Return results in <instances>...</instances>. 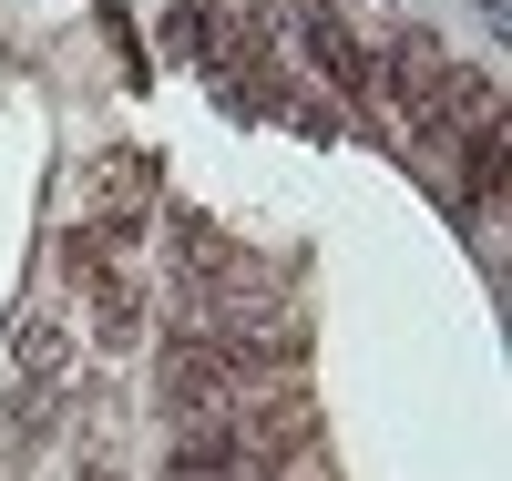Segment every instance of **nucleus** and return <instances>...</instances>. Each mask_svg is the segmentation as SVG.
Wrapping results in <instances>:
<instances>
[{"instance_id":"nucleus-1","label":"nucleus","mask_w":512,"mask_h":481,"mask_svg":"<svg viewBox=\"0 0 512 481\" xmlns=\"http://www.w3.org/2000/svg\"><path fill=\"white\" fill-rule=\"evenodd\" d=\"M154 389H164V410H175V420H226V410L246 400V369H236V348H216L205 328H185V338H164Z\"/></svg>"},{"instance_id":"nucleus-2","label":"nucleus","mask_w":512,"mask_h":481,"mask_svg":"<svg viewBox=\"0 0 512 481\" xmlns=\"http://www.w3.org/2000/svg\"><path fill=\"white\" fill-rule=\"evenodd\" d=\"M441 72H451V52H441L431 31H390V41H379V52H369V82H379V93H390V103H400L410 123L431 113V93H441Z\"/></svg>"},{"instance_id":"nucleus-3","label":"nucleus","mask_w":512,"mask_h":481,"mask_svg":"<svg viewBox=\"0 0 512 481\" xmlns=\"http://www.w3.org/2000/svg\"><path fill=\"white\" fill-rule=\"evenodd\" d=\"M297 41H308L318 82H338V93H369V41L349 31V11H338V0H297Z\"/></svg>"},{"instance_id":"nucleus-4","label":"nucleus","mask_w":512,"mask_h":481,"mask_svg":"<svg viewBox=\"0 0 512 481\" xmlns=\"http://www.w3.org/2000/svg\"><path fill=\"white\" fill-rule=\"evenodd\" d=\"M72 348H82V338H72L52 308H31V318L11 328V379H21V389H62V379H72Z\"/></svg>"},{"instance_id":"nucleus-5","label":"nucleus","mask_w":512,"mask_h":481,"mask_svg":"<svg viewBox=\"0 0 512 481\" xmlns=\"http://www.w3.org/2000/svg\"><path fill=\"white\" fill-rule=\"evenodd\" d=\"M93 205H103V226H134V215L154 205V164H144V154H103Z\"/></svg>"},{"instance_id":"nucleus-6","label":"nucleus","mask_w":512,"mask_h":481,"mask_svg":"<svg viewBox=\"0 0 512 481\" xmlns=\"http://www.w3.org/2000/svg\"><path fill=\"white\" fill-rule=\"evenodd\" d=\"M93 338H103V348H134V338H144V287L123 277V267L93 277Z\"/></svg>"},{"instance_id":"nucleus-7","label":"nucleus","mask_w":512,"mask_h":481,"mask_svg":"<svg viewBox=\"0 0 512 481\" xmlns=\"http://www.w3.org/2000/svg\"><path fill=\"white\" fill-rule=\"evenodd\" d=\"M502 164H512L502 123H472V134H461V195H472V205H492V195H502Z\"/></svg>"}]
</instances>
